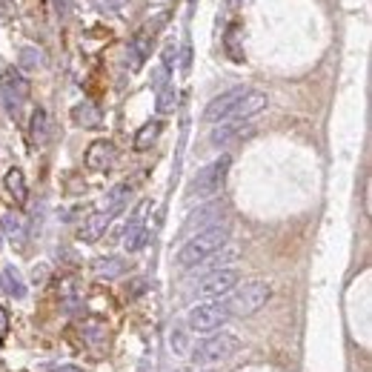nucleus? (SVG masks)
<instances>
[{
    "instance_id": "nucleus-1",
    "label": "nucleus",
    "mask_w": 372,
    "mask_h": 372,
    "mask_svg": "<svg viewBox=\"0 0 372 372\" xmlns=\"http://www.w3.org/2000/svg\"><path fill=\"white\" fill-rule=\"evenodd\" d=\"M227 244H230V223H215V227L186 238V244L175 255V266L195 269V266H201L206 258H212L218 249H223Z\"/></svg>"
},
{
    "instance_id": "nucleus-2",
    "label": "nucleus",
    "mask_w": 372,
    "mask_h": 372,
    "mask_svg": "<svg viewBox=\"0 0 372 372\" xmlns=\"http://www.w3.org/2000/svg\"><path fill=\"white\" fill-rule=\"evenodd\" d=\"M230 167H232L230 155H220V158H215L212 164H206V167L189 181L186 198H189V201H209V198H215V195L223 189V184H227Z\"/></svg>"
},
{
    "instance_id": "nucleus-3",
    "label": "nucleus",
    "mask_w": 372,
    "mask_h": 372,
    "mask_svg": "<svg viewBox=\"0 0 372 372\" xmlns=\"http://www.w3.org/2000/svg\"><path fill=\"white\" fill-rule=\"evenodd\" d=\"M272 298V286L266 281H247L241 289H235V295L227 301L230 315H255L266 301Z\"/></svg>"
},
{
    "instance_id": "nucleus-4",
    "label": "nucleus",
    "mask_w": 372,
    "mask_h": 372,
    "mask_svg": "<svg viewBox=\"0 0 372 372\" xmlns=\"http://www.w3.org/2000/svg\"><path fill=\"white\" fill-rule=\"evenodd\" d=\"M241 349V338L235 332H220V335H209L203 341H198V346L192 349V361L195 363H215V361H227Z\"/></svg>"
},
{
    "instance_id": "nucleus-5",
    "label": "nucleus",
    "mask_w": 372,
    "mask_h": 372,
    "mask_svg": "<svg viewBox=\"0 0 372 372\" xmlns=\"http://www.w3.org/2000/svg\"><path fill=\"white\" fill-rule=\"evenodd\" d=\"M232 315H230V307L227 301H203L198 307L189 310L186 315V324L195 329V332H212V329H220Z\"/></svg>"
},
{
    "instance_id": "nucleus-6",
    "label": "nucleus",
    "mask_w": 372,
    "mask_h": 372,
    "mask_svg": "<svg viewBox=\"0 0 372 372\" xmlns=\"http://www.w3.org/2000/svg\"><path fill=\"white\" fill-rule=\"evenodd\" d=\"M238 281H241L238 269H215L195 286V295L203 298V301H220L223 295H230L238 286Z\"/></svg>"
},
{
    "instance_id": "nucleus-7",
    "label": "nucleus",
    "mask_w": 372,
    "mask_h": 372,
    "mask_svg": "<svg viewBox=\"0 0 372 372\" xmlns=\"http://www.w3.org/2000/svg\"><path fill=\"white\" fill-rule=\"evenodd\" d=\"M0 98H4V106H6L9 115H18L21 106L26 103V98H29V81L23 78L18 69H6L4 74H0Z\"/></svg>"
},
{
    "instance_id": "nucleus-8",
    "label": "nucleus",
    "mask_w": 372,
    "mask_h": 372,
    "mask_svg": "<svg viewBox=\"0 0 372 372\" xmlns=\"http://www.w3.org/2000/svg\"><path fill=\"white\" fill-rule=\"evenodd\" d=\"M247 92H249L247 86H235V89H230V92H223V95L212 98V101L206 103V109H203V120H206V123H220V120H227Z\"/></svg>"
},
{
    "instance_id": "nucleus-9",
    "label": "nucleus",
    "mask_w": 372,
    "mask_h": 372,
    "mask_svg": "<svg viewBox=\"0 0 372 372\" xmlns=\"http://www.w3.org/2000/svg\"><path fill=\"white\" fill-rule=\"evenodd\" d=\"M220 212H223V203H218V201L198 206L195 212H189V218H186V223H184L181 232L192 238L195 232H203V230L215 227V223H220Z\"/></svg>"
},
{
    "instance_id": "nucleus-10",
    "label": "nucleus",
    "mask_w": 372,
    "mask_h": 372,
    "mask_svg": "<svg viewBox=\"0 0 372 372\" xmlns=\"http://www.w3.org/2000/svg\"><path fill=\"white\" fill-rule=\"evenodd\" d=\"M266 106H269V95H266V92H258V89H249V92L241 98V103L232 109V115H230L227 120H241V123H247L249 118L261 115Z\"/></svg>"
},
{
    "instance_id": "nucleus-11",
    "label": "nucleus",
    "mask_w": 372,
    "mask_h": 372,
    "mask_svg": "<svg viewBox=\"0 0 372 372\" xmlns=\"http://www.w3.org/2000/svg\"><path fill=\"white\" fill-rule=\"evenodd\" d=\"M115 164V146L109 140H95L86 152V167L95 169V172H103Z\"/></svg>"
},
{
    "instance_id": "nucleus-12",
    "label": "nucleus",
    "mask_w": 372,
    "mask_h": 372,
    "mask_svg": "<svg viewBox=\"0 0 372 372\" xmlns=\"http://www.w3.org/2000/svg\"><path fill=\"white\" fill-rule=\"evenodd\" d=\"M129 55H132V63L129 69H140V63L152 55V38H149V32H137L129 43Z\"/></svg>"
},
{
    "instance_id": "nucleus-13",
    "label": "nucleus",
    "mask_w": 372,
    "mask_h": 372,
    "mask_svg": "<svg viewBox=\"0 0 372 372\" xmlns=\"http://www.w3.org/2000/svg\"><path fill=\"white\" fill-rule=\"evenodd\" d=\"M241 129H244L241 120H220V123L212 129L209 143H212V146H227L230 140H235V137L241 135Z\"/></svg>"
},
{
    "instance_id": "nucleus-14",
    "label": "nucleus",
    "mask_w": 372,
    "mask_h": 372,
    "mask_svg": "<svg viewBox=\"0 0 372 372\" xmlns=\"http://www.w3.org/2000/svg\"><path fill=\"white\" fill-rule=\"evenodd\" d=\"M109 220H112V215H109V212H98V215H92V218L86 220V227L81 230V241H86V244H95V241H98V238L106 232Z\"/></svg>"
},
{
    "instance_id": "nucleus-15",
    "label": "nucleus",
    "mask_w": 372,
    "mask_h": 372,
    "mask_svg": "<svg viewBox=\"0 0 372 372\" xmlns=\"http://www.w3.org/2000/svg\"><path fill=\"white\" fill-rule=\"evenodd\" d=\"M161 129H164L161 120H149V123H143V126L137 129V135H135V149H137V152H146V149L161 137Z\"/></svg>"
},
{
    "instance_id": "nucleus-16",
    "label": "nucleus",
    "mask_w": 372,
    "mask_h": 372,
    "mask_svg": "<svg viewBox=\"0 0 372 372\" xmlns=\"http://www.w3.org/2000/svg\"><path fill=\"white\" fill-rule=\"evenodd\" d=\"M72 120L78 126H98L101 123V112L92 103H78L72 109Z\"/></svg>"
},
{
    "instance_id": "nucleus-17",
    "label": "nucleus",
    "mask_w": 372,
    "mask_h": 372,
    "mask_svg": "<svg viewBox=\"0 0 372 372\" xmlns=\"http://www.w3.org/2000/svg\"><path fill=\"white\" fill-rule=\"evenodd\" d=\"M129 192H132V186H129V184H118V186L109 192V203H106V209H103V212H109V215L115 218V215L123 209V203H126Z\"/></svg>"
},
{
    "instance_id": "nucleus-18",
    "label": "nucleus",
    "mask_w": 372,
    "mask_h": 372,
    "mask_svg": "<svg viewBox=\"0 0 372 372\" xmlns=\"http://www.w3.org/2000/svg\"><path fill=\"white\" fill-rule=\"evenodd\" d=\"M4 283H6V292H9L12 298H18V301H21V298L26 295L23 278L18 275V269H15V266H6V269H4Z\"/></svg>"
},
{
    "instance_id": "nucleus-19",
    "label": "nucleus",
    "mask_w": 372,
    "mask_h": 372,
    "mask_svg": "<svg viewBox=\"0 0 372 372\" xmlns=\"http://www.w3.org/2000/svg\"><path fill=\"white\" fill-rule=\"evenodd\" d=\"M6 189L18 198V201H26V178L21 169H9L6 172Z\"/></svg>"
},
{
    "instance_id": "nucleus-20",
    "label": "nucleus",
    "mask_w": 372,
    "mask_h": 372,
    "mask_svg": "<svg viewBox=\"0 0 372 372\" xmlns=\"http://www.w3.org/2000/svg\"><path fill=\"white\" fill-rule=\"evenodd\" d=\"M123 272H126V261L123 258H103V261H98V275H103V278H118Z\"/></svg>"
},
{
    "instance_id": "nucleus-21",
    "label": "nucleus",
    "mask_w": 372,
    "mask_h": 372,
    "mask_svg": "<svg viewBox=\"0 0 372 372\" xmlns=\"http://www.w3.org/2000/svg\"><path fill=\"white\" fill-rule=\"evenodd\" d=\"M21 66H23V69H38V66H43V52L35 49V46L21 49Z\"/></svg>"
},
{
    "instance_id": "nucleus-22",
    "label": "nucleus",
    "mask_w": 372,
    "mask_h": 372,
    "mask_svg": "<svg viewBox=\"0 0 372 372\" xmlns=\"http://www.w3.org/2000/svg\"><path fill=\"white\" fill-rule=\"evenodd\" d=\"M175 103H178V92H175V86L161 89V95H158V112H161V115H167V112H172V109H175Z\"/></svg>"
},
{
    "instance_id": "nucleus-23",
    "label": "nucleus",
    "mask_w": 372,
    "mask_h": 372,
    "mask_svg": "<svg viewBox=\"0 0 372 372\" xmlns=\"http://www.w3.org/2000/svg\"><path fill=\"white\" fill-rule=\"evenodd\" d=\"M32 137L38 143H46V112L43 109H35L32 115Z\"/></svg>"
},
{
    "instance_id": "nucleus-24",
    "label": "nucleus",
    "mask_w": 372,
    "mask_h": 372,
    "mask_svg": "<svg viewBox=\"0 0 372 372\" xmlns=\"http://www.w3.org/2000/svg\"><path fill=\"white\" fill-rule=\"evenodd\" d=\"M126 0H92V6L98 12H120Z\"/></svg>"
},
{
    "instance_id": "nucleus-25",
    "label": "nucleus",
    "mask_w": 372,
    "mask_h": 372,
    "mask_svg": "<svg viewBox=\"0 0 372 372\" xmlns=\"http://www.w3.org/2000/svg\"><path fill=\"white\" fill-rule=\"evenodd\" d=\"M55 9H57V18L66 21V18H69V9H72V0H55Z\"/></svg>"
},
{
    "instance_id": "nucleus-26",
    "label": "nucleus",
    "mask_w": 372,
    "mask_h": 372,
    "mask_svg": "<svg viewBox=\"0 0 372 372\" xmlns=\"http://www.w3.org/2000/svg\"><path fill=\"white\" fill-rule=\"evenodd\" d=\"M6 327H9V321H6V312L0 310V332H6Z\"/></svg>"
},
{
    "instance_id": "nucleus-27",
    "label": "nucleus",
    "mask_w": 372,
    "mask_h": 372,
    "mask_svg": "<svg viewBox=\"0 0 372 372\" xmlns=\"http://www.w3.org/2000/svg\"><path fill=\"white\" fill-rule=\"evenodd\" d=\"M55 372H84L81 366H60V369H55Z\"/></svg>"
},
{
    "instance_id": "nucleus-28",
    "label": "nucleus",
    "mask_w": 372,
    "mask_h": 372,
    "mask_svg": "<svg viewBox=\"0 0 372 372\" xmlns=\"http://www.w3.org/2000/svg\"><path fill=\"white\" fill-rule=\"evenodd\" d=\"M206 372H212V369H206Z\"/></svg>"
}]
</instances>
